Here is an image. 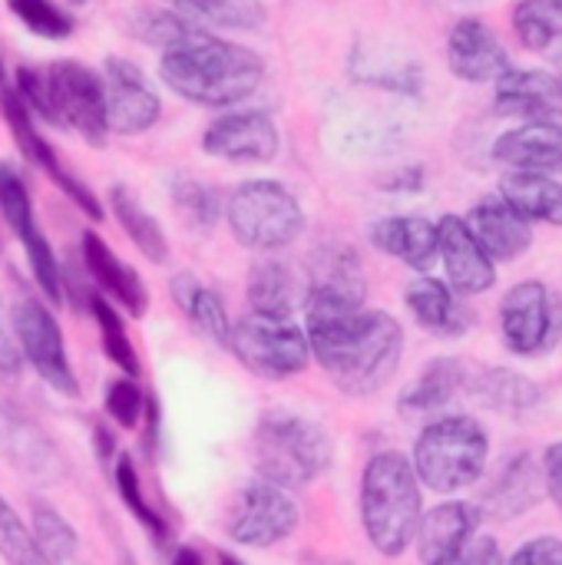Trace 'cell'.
I'll list each match as a JSON object with an SVG mask.
<instances>
[{"mask_svg": "<svg viewBox=\"0 0 562 565\" xmlns=\"http://www.w3.org/2000/svg\"><path fill=\"white\" fill-rule=\"evenodd\" d=\"M311 354L328 381L348 397L378 394L404 354V331L388 311L305 305Z\"/></svg>", "mask_w": 562, "mask_h": 565, "instance_id": "6da1fadb", "label": "cell"}, {"mask_svg": "<svg viewBox=\"0 0 562 565\" xmlns=\"http://www.w3.org/2000/svg\"><path fill=\"white\" fill-rule=\"evenodd\" d=\"M159 76L176 96L195 106L225 109L258 89L265 76V60L242 43L195 26L182 43L162 50Z\"/></svg>", "mask_w": 562, "mask_h": 565, "instance_id": "7a4b0ae2", "label": "cell"}, {"mask_svg": "<svg viewBox=\"0 0 562 565\" xmlns=\"http://www.w3.org/2000/svg\"><path fill=\"white\" fill-rule=\"evenodd\" d=\"M13 89L50 126L76 132L89 146L106 142L109 113L103 73L76 60H53L46 66H20Z\"/></svg>", "mask_w": 562, "mask_h": 565, "instance_id": "3957f363", "label": "cell"}, {"mask_svg": "<svg viewBox=\"0 0 562 565\" xmlns=\"http://www.w3.org/2000/svg\"><path fill=\"white\" fill-rule=\"evenodd\" d=\"M424 500L414 460L404 454H374L361 477V523L381 556H401L421 533Z\"/></svg>", "mask_w": 562, "mask_h": 565, "instance_id": "277c9868", "label": "cell"}, {"mask_svg": "<svg viewBox=\"0 0 562 565\" xmlns=\"http://www.w3.org/2000/svg\"><path fill=\"white\" fill-rule=\"evenodd\" d=\"M335 460L331 434L301 414L268 411L255 430V467L258 477L291 490L318 480Z\"/></svg>", "mask_w": 562, "mask_h": 565, "instance_id": "5b68a950", "label": "cell"}, {"mask_svg": "<svg viewBox=\"0 0 562 565\" xmlns=\"http://www.w3.org/2000/svg\"><path fill=\"white\" fill-rule=\"evenodd\" d=\"M490 437L474 417H444L427 424L414 444V470L421 483L441 497L474 487L484 477Z\"/></svg>", "mask_w": 562, "mask_h": 565, "instance_id": "8992f818", "label": "cell"}, {"mask_svg": "<svg viewBox=\"0 0 562 565\" xmlns=\"http://www.w3.org/2000/svg\"><path fill=\"white\" fill-rule=\"evenodd\" d=\"M229 228L242 248L278 252L305 232V209L291 189L275 179H248L235 185L225 205Z\"/></svg>", "mask_w": 562, "mask_h": 565, "instance_id": "52a82bcc", "label": "cell"}, {"mask_svg": "<svg viewBox=\"0 0 562 565\" xmlns=\"http://www.w3.org/2000/svg\"><path fill=\"white\" fill-rule=\"evenodd\" d=\"M232 354L262 381H288L308 371L311 364V341L308 331L291 324V318L272 315H245L232 324Z\"/></svg>", "mask_w": 562, "mask_h": 565, "instance_id": "ba28073f", "label": "cell"}, {"mask_svg": "<svg viewBox=\"0 0 562 565\" xmlns=\"http://www.w3.org/2000/svg\"><path fill=\"white\" fill-rule=\"evenodd\" d=\"M503 341L517 358H543L562 334V301L543 281H520L500 301Z\"/></svg>", "mask_w": 562, "mask_h": 565, "instance_id": "9c48e42d", "label": "cell"}, {"mask_svg": "<svg viewBox=\"0 0 562 565\" xmlns=\"http://www.w3.org/2000/svg\"><path fill=\"white\" fill-rule=\"evenodd\" d=\"M10 328L17 334L20 354L23 361L40 374L43 384H50L56 394L63 397H79V384L73 374V364L66 358V344H63V331L56 324V318L36 301V298H17L13 315H10Z\"/></svg>", "mask_w": 562, "mask_h": 565, "instance_id": "30bf717a", "label": "cell"}, {"mask_svg": "<svg viewBox=\"0 0 562 565\" xmlns=\"http://www.w3.org/2000/svg\"><path fill=\"white\" fill-rule=\"evenodd\" d=\"M0 212H3V218L10 225V232L17 235V242L23 245L26 265H30L43 298L50 305H60V298H63V291H60V262H56L43 228L36 225L26 182L10 162H0Z\"/></svg>", "mask_w": 562, "mask_h": 565, "instance_id": "8fae6325", "label": "cell"}, {"mask_svg": "<svg viewBox=\"0 0 562 565\" xmlns=\"http://www.w3.org/2000/svg\"><path fill=\"white\" fill-rule=\"evenodd\" d=\"M298 530V507L285 487L272 480H255L245 487L238 507L229 520V536L248 550H272Z\"/></svg>", "mask_w": 562, "mask_h": 565, "instance_id": "7c38bea8", "label": "cell"}, {"mask_svg": "<svg viewBox=\"0 0 562 565\" xmlns=\"http://www.w3.org/2000/svg\"><path fill=\"white\" fill-rule=\"evenodd\" d=\"M0 113H3V122H7V129H10V136H13V142H17V149H20V156L26 159V162H33L40 172H46L89 218H103V202L96 199V192L83 182V179H76L66 166H63V159H60V152L40 136V129H36V122H33V116H30V106L23 103V96L17 93V89H3L0 93Z\"/></svg>", "mask_w": 562, "mask_h": 565, "instance_id": "4fadbf2b", "label": "cell"}, {"mask_svg": "<svg viewBox=\"0 0 562 565\" xmlns=\"http://www.w3.org/2000/svg\"><path fill=\"white\" fill-rule=\"evenodd\" d=\"M103 83H106V113H109V132L119 136H139L152 129L162 116V99L152 89L149 76L123 60L106 56L103 63Z\"/></svg>", "mask_w": 562, "mask_h": 565, "instance_id": "5bb4252c", "label": "cell"}, {"mask_svg": "<svg viewBox=\"0 0 562 565\" xmlns=\"http://www.w3.org/2000/svg\"><path fill=\"white\" fill-rule=\"evenodd\" d=\"M202 149L225 162H272L282 149V132L265 109H232L205 126Z\"/></svg>", "mask_w": 562, "mask_h": 565, "instance_id": "9a60e30c", "label": "cell"}, {"mask_svg": "<svg viewBox=\"0 0 562 565\" xmlns=\"http://www.w3.org/2000/svg\"><path fill=\"white\" fill-rule=\"evenodd\" d=\"M447 66L464 83H497L513 70L500 36L477 17H464L447 36Z\"/></svg>", "mask_w": 562, "mask_h": 565, "instance_id": "2e32d148", "label": "cell"}, {"mask_svg": "<svg viewBox=\"0 0 562 565\" xmlns=\"http://www.w3.org/2000/svg\"><path fill=\"white\" fill-rule=\"evenodd\" d=\"M494 103L520 122L562 129V79L550 70H510L497 79Z\"/></svg>", "mask_w": 562, "mask_h": 565, "instance_id": "e0dca14e", "label": "cell"}, {"mask_svg": "<svg viewBox=\"0 0 562 565\" xmlns=\"http://www.w3.org/2000/svg\"><path fill=\"white\" fill-rule=\"evenodd\" d=\"M437 232H441V258H444V268H447V278H450L454 291H460V295L490 291L497 285L494 255L474 235L467 218L444 215L437 222Z\"/></svg>", "mask_w": 562, "mask_h": 565, "instance_id": "ac0fdd59", "label": "cell"}, {"mask_svg": "<svg viewBox=\"0 0 562 565\" xmlns=\"http://www.w3.org/2000/svg\"><path fill=\"white\" fill-rule=\"evenodd\" d=\"M543 497H547L543 463H537L530 454H517L510 463L500 467V473L484 490L480 513H484V520L507 523V520H517V516L537 510L543 503Z\"/></svg>", "mask_w": 562, "mask_h": 565, "instance_id": "d6986e66", "label": "cell"}, {"mask_svg": "<svg viewBox=\"0 0 562 565\" xmlns=\"http://www.w3.org/2000/svg\"><path fill=\"white\" fill-rule=\"evenodd\" d=\"M484 513L480 507H470L464 500H450L424 513L421 533H417V550L427 565H454L464 559L467 543L474 540Z\"/></svg>", "mask_w": 562, "mask_h": 565, "instance_id": "ffe728a7", "label": "cell"}, {"mask_svg": "<svg viewBox=\"0 0 562 565\" xmlns=\"http://www.w3.org/2000/svg\"><path fill=\"white\" fill-rule=\"evenodd\" d=\"M0 454L36 483H56L63 477V463L46 434L7 404H0Z\"/></svg>", "mask_w": 562, "mask_h": 565, "instance_id": "44dd1931", "label": "cell"}, {"mask_svg": "<svg viewBox=\"0 0 562 565\" xmlns=\"http://www.w3.org/2000/svg\"><path fill=\"white\" fill-rule=\"evenodd\" d=\"M83 265H86V275L96 281V288L113 305H119L132 318H142L146 315L149 291H146L139 271L129 262H123L96 232H83Z\"/></svg>", "mask_w": 562, "mask_h": 565, "instance_id": "7402d4cb", "label": "cell"}, {"mask_svg": "<svg viewBox=\"0 0 562 565\" xmlns=\"http://www.w3.org/2000/svg\"><path fill=\"white\" fill-rule=\"evenodd\" d=\"M308 305H335V308H364L368 281L361 271V258L354 248L328 245L315 255V268L308 278Z\"/></svg>", "mask_w": 562, "mask_h": 565, "instance_id": "603a6c76", "label": "cell"}, {"mask_svg": "<svg viewBox=\"0 0 562 565\" xmlns=\"http://www.w3.org/2000/svg\"><path fill=\"white\" fill-rule=\"evenodd\" d=\"M368 238L378 252L411 265L414 271H427L441 255V232L434 222L421 215H391L378 218L368 228Z\"/></svg>", "mask_w": 562, "mask_h": 565, "instance_id": "cb8c5ba5", "label": "cell"}, {"mask_svg": "<svg viewBox=\"0 0 562 565\" xmlns=\"http://www.w3.org/2000/svg\"><path fill=\"white\" fill-rule=\"evenodd\" d=\"M467 225L484 242V248L500 262H517L533 245V232H530L533 222H527L503 195L477 202L467 215Z\"/></svg>", "mask_w": 562, "mask_h": 565, "instance_id": "d4e9b609", "label": "cell"}, {"mask_svg": "<svg viewBox=\"0 0 562 565\" xmlns=\"http://www.w3.org/2000/svg\"><path fill=\"white\" fill-rule=\"evenodd\" d=\"M308 278H301L288 262L258 258L248 271V305L258 315L291 318L298 308L308 305Z\"/></svg>", "mask_w": 562, "mask_h": 565, "instance_id": "484cf974", "label": "cell"}, {"mask_svg": "<svg viewBox=\"0 0 562 565\" xmlns=\"http://www.w3.org/2000/svg\"><path fill=\"white\" fill-rule=\"evenodd\" d=\"M494 159L510 166L513 172H562V129L556 126H517L497 136Z\"/></svg>", "mask_w": 562, "mask_h": 565, "instance_id": "4316f807", "label": "cell"}, {"mask_svg": "<svg viewBox=\"0 0 562 565\" xmlns=\"http://www.w3.org/2000/svg\"><path fill=\"white\" fill-rule=\"evenodd\" d=\"M404 301H407L414 321L424 331H431L434 338L450 341V338H460L470 328V315L457 305L454 291L444 281H437V278H431L424 271L404 288Z\"/></svg>", "mask_w": 562, "mask_h": 565, "instance_id": "83f0119b", "label": "cell"}, {"mask_svg": "<svg viewBox=\"0 0 562 565\" xmlns=\"http://www.w3.org/2000/svg\"><path fill=\"white\" fill-rule=\"evenodd\" d=\"M467 391H470V371H467V364L460 358H434L404 387L401 407L411 411V414H427V411L447 407L450 401L464 397Z\"/></svg>", "mask_w": 562, "mask_h": 565, "instance_id": "f1b7e54d", "label": "cell"}, {"mask_svg": "<svg viewBox=\"0 0 562 565\" xmlns=\"http://www.w3.org/2000/svg\"><path fill=\"white\" fill-rule=\"evenodd\" d=\"M172 291V301L179 305V311L192 321V328L209 338L212 344L219 348H229L232 344V321H229V311L222 305V298L202 281L195 278L192 271H179L169 285Z\"/></svg>", "mask_w": 562, "mask_h": 565, "instance_id": "f546056e", "label": "cell"}, {"mask_svg": "<svg viewBox=\"0 0 562 565\" xmlns=\"http://www.w3.org/2000/svg\"><path fill=\"white\" fill-rule=\"evenodd\" d=\"M467 394L477 397V404H484L497 414H507V417H523L543 404V391L530 377H523L517 371H503V367H487V371L470 374Z\"/></svg>", "mask_w": 562, "mask_h": 565, "instance_id": "4dcf8cb0", "label": "cell"}, {"mask_svg": "<svg viewBox=\"0 0 562 565\" xmlns=\"http://www.w3.org/2000/svg\"><path fill=\"white\" fill-rule=\"evenodd\" d=\"M500 195L527 218L562 225V182L543 172H513L500 182Z\"/></svg>", "mask_w": 562, "mask_h": 565, "instance_id": "1f68e13d", "label": "cell"}, {"mask_svg": "<svg viewBox=\"0 0 562 565\" xmlns=\"http://www.w3.org/2000/svg\"><path fill=\"white\" fill-rule=\"evenodd\" d=\"M109 209H113L119 228L129 235V242H132L152 265L169 262V238H166L162 225L156 222V215H152L126 185H113V189H109Z\"/></svg>", "mask_w": 562, "mask_h": 565, "instance_id": "d6a6232c", "label": "cell"}, {"mask_svg": "<svg viewBox=\"0 0 562 565\" xmlns=\"http://www.w3.org/2000/svg\"><path fill=\"white\" fill-rule=\"evenodd\" d=\"M172 10L189 17L199 26H215V30H245L255 33L265 26L268 10L262 0H166Z\"/></svg>", "mask_w": 562, "mask_h": 565, "instance_id": "836d02e7", "label": "cell"}, {"mask_svg": "<svg viewBox=\"0 0 562 565\" xmlns=\"http://www.w3.org/2000/svg\"><path fill=\"white\" fill-rule=\"evenodd\" d=\"M199 23H192L189 17H182L179 10L166 7H139L126 17V33L136 36L139 43L146 46H159V50H169L176 43H182Z\"/></svg>", "mask_w": 562, "mask_h": 565, "instance_id": "e575fe53", "label": "cell"}, {"mask_svg": "<svg viewBox=\"0 0 562 565\" xmlns=\"http://www.w3.org/2000/svg\"><path fill=\"white\" fill-rule=\"evenodd\" d=\"M30 530L43 553V563H73L76 559V550H79L76 530L50 503H43V500L30 503Z\"/></svg>", "mask_w": 562, "mask_h": 565, "instance_id": "d590c367", "label": "cell"}, {"mask_svg": "<svg viewBox=\"0 0 562 565\" xmlns=\"http://www.w3.org/2000/svg\"><path fill=\"white\" fill-rule=\"evenodd\" d=\"M89 308H93V318H96V328H99V341H103L106 358L126 377H139V358H136V348H132V341L126 334V324H123L116 305L106 295H93L89 298Z\"/></svg>", "mask_w": 562, "mask_h": 565, "instance_id": "8d00e7d4", "label": "cell"}, {"mask_svg": "<svg viewBox=\"0 0 562 565\" xmlns=\"http://www.w3.org/2000/svg\"><path fill=\"white\" fill-rule=\"evenodd\" d=\"M513 30L533 53H547L562 36V17L553 0H520L513 7Z\"/></svg>", "mask_w": 562, "mask_h": 565, "instance_id": "74e56055", "label": "cell"}, {"mask_svg": "<svg viewBox=\"0 0 562 565\" xmlns=\"http://www.w3.org/2000/svg\"><path fill=\"white\" fill-rule=\"evenodd\" d=\"M172 205H176L179 215H182L192 228H199V232L215 228L219 212H222L219 192H215L209 182L192 179V175H176V179H172Z\"/></svg>", "mask_w": 562, "mask_h": 565, "instance_id": "f35d334b", "label": "cell"}, {"mask_svg": "<svg viewBox=\"0 0 562 565\" xmlns=\"http://www.w3.org/2000/svg\"><path fill=\"white\" fill-rule=\"evenodd\" d=\"M113 477H116V493H119V500H123V507L159 540V543H166V536H169V526H166V520L159 516V510L146 500V493H142V483H139V473H136V463H132V457L129 454H119V460H116V470H113Z\"/></svg>", "mask_w": 562, "mask_h": 565, "instance_id": "ab89813d", "label": "cell"}, {"mask_svg": "<svg viewBox=\"0 0 562 565\" xmlns=\"http://www.w3.org/2000/svg\"><path fill=\"white\" fill-rule=\"evenodd\" d=\"M7 10L43 40H66L76 30V20L70 10H63L56 0H7Z\"/></svg>", "mask_w": 562, "mask_h": 565, "instance_id": "60d3db41", "label": "cell"}, {"mask_svg": "<svg viewBox=\"0 0 562 565\" xmlns=\"http://www.w3.org/2000/svg\"><path fill=\"white\" fill-rule=\"evenodd\" d=\"M0 556L3 563L36 565L43 563V553L33 540V530L23 526V520L13 513V507L0 497Z\"/></svg>", "mask_w": 562, "mask_h": 565, "instance_id": "b9f144b4", "label": "cell"}, {"mask_svg": "<svg viewBox=\"0 0 562 565\" xmlns=\"http://www.w3.org/2000/svg\"><path fill=\"white\" fill-rule=\"evenodd\" d=\"M142 411H146V397L136 387V377H119L106 387V414L116 420V427L136 430Z\"/></svg>", "mask_w": 562, "mask_h": 565, "instance_id": "7bdbcfd3", "label": "cell"}, {"mask_svg": "<svg viewBox=\"0 0 562 565\" xmlns=\"http://www.w3.org/2000/svg\"><path fill=\"white\" fill-rule=\"evenodd\" d=\"M507 563L513 565H562V540L556 536H537L523 543Z\"/></svg>", "mask_w": 562, "mask_h": 565, "instance_id": "ee69618b", "label": "cell"}, {"mask_svg": "<svg viewBox=\"0 0 562 565\" xmlns=\"http://www.w3.org/2000/svg\"><path fill=\"white\" fill-rule=\"evenodd\" d=\"M543 480H547V497L556 503L562 513V444L547 447L543 454Z\"/></svg>", "mask_w": 562, "mask_h": 565, "instance_id": "f6af8a7d", "label": "cell"}, {"mask_svg": "<svg viewBox=\"0 0 562 565\" xmlns=\"http://www.w3.org/2000/svg\"><path fill=\"white\" fill-rule=\"evenodd\" d=\"M20 348H17V334L10 338L7 324L0 321V381H13L20 377Z\"/></svg>", "mask_w": 562, "mask_h": 565, "instance_id": "bcb514c9", "label": "cell"}, {"mask_svg": "<svg viewBox=\"0 0 562 565\" xmlns=\"http://www.w3.org/2000/svg\"><path fill=\"white\" fill-rule=\"evenodd\" d=\"M460 563H503V556H500V546H497V540L494 536H484V533H474V540L467 543V550H464V559Z\"/></svg>", "mask_w": 562, "mask_h": 565, "instance_id": "7dc6e473", "label": "cell"}, {"mask_svg": "<svg viewBox=\"0 0 562 565\" xmlns=\"http://www.w3.org/2000/svg\"><path fill=\"white\" fill-rule=\"evenodd\" d=\"M96 454H99L103 460H109V457L116 454V444H113V437L106 434L103 424H96Z\"/></svg>", "mask_w": 562, "mask_h": 565, "instance_id": "c3c4849f", "label": "cell"}, {"mask_svg": "<svg viewBox=\"0 0 562 565\" xmlns=\"http://www.w3.org/2000/svg\"><path fill=\"white\" fill-rule=\"evenodd\" d=\"M450 3H484V0H450Z\"/></svg>", "mask_w": 562, "mask_h": 565, "instance_id": "681fc988", "label": "cell"}, {"mask_svg": "<svg viewBox=\"0 0 562 565\" xmlns=\"http://www.w3.org/2000/svg\"><path fill=\"white\" fill-rule=\"evenodd\" d=\"M556 66H560V73H556V76H560V79H562V53H560V56H556Z\"/></svg>", "mask_w": 562, "mask_h": 565, "instance_id": "f907efd6", "label": "cell"}, {"mask_svg": "<svg viewBox=\"0 0 562 565\" xmlns=\"http://www.w3.org/2000/svg\"><path fill=\"white\" fill-rule=\"evenodd\" d=\"M553 7H556V10H560V17H562V0H553Z\"/></svg>", "mask_w": 562, "mask_h": 565, "instance_id": "816d5d0a", "label": "cell"}, {"mask_svg": "<svg viewBox=\"0 0 562 565\" xmlns=\"http://www.w3.org/2000/svg\"><path fill=\"white\" fill-rule=\"evenodd\" d=\"M0 83H3V63H0Z\"/></svg>", "mask_w": 562, "mask_h": 565, "instance_id": "f5cc1de1", "label": "cell"}, {"mask_svg": "<svg viewBox=\"0 0 562 565\" xmlns=\"http://www.w3.org/2000/svg\"><path fill=\"white\" fill-rule=\"evenodd\" d=\"M70 3H86V0H70Z\"/></svg>", "mask_w": 562, "mask_h": 565, "instance_id": "db71d44e", "label": "cell"}]
</instances>
